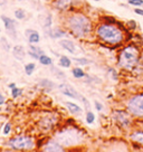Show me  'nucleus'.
<instances>
[{
	"mask_svg": "<svg viewBox=\"0 0 143 152\" xmlns=\"http://www.w3.org/2000/svg\"><path fill=\"white\" fill-rule=\"evenodd\" d=\"M58 88H59V91L63 93V95L68 96V97L74 99V100L82 101L83 95L80 94V93H78V92H77L73 86L69 85V84H67V83H62V84H59V85H58Z\"/></svg>",
	"mask_w": 143,
	"mask_h": 152,
	"instance_id": "1a4fd4ad",
	"label": "nucleus"
},
{
	"mask_svg": "<svg viewBox=\"0 0 143 152\" xmlns=\"http://www.w3.org/2000/svg\"><path fill=\"white\" fill-rule=\"evenodd\" d=\"M53 7L59 12H69L75 10L71 0H53Z\"/></svg>",
	"mask_w": 143,
	"mask_h": 152,
	"instance_id": "9b49d317",
	"label": "nucleus"
},
{
	"mask_svg": "<svg viewBox=\"0 0 143 152\" xmlns=\"http://www.w3.org/2000/svg\"><path fill=\"white\" fill-rule=\"evenodd\" d=\"M46 34L52 39H61V38L66 36L67 31L65 28H50L46 31Z\"/></svg>",
	"mask_w": 143,
	"mask_h": 152,
	"instance_id": "ddd939ff",
	"label": "nucleus"
},
{
	"mask_svg": "<svg viewBox=\"0 0 143 152\" xmlns=\"http://www.w3.org/2000/svg\"><path fill=\"white\" fill-rule=\"evenodd\" d=\"M29 50L36 53V54H38V55H43V54H45L43 49H42L40 47H38V46H36L35 44H30V46H29Z\"/></svg>",
	"mask_w": 143,
	"mask_h": 152,
	"instance_id": "c85d7f7f",
	"label": "nucleus"
},
{
	"mask_svg": "<svg viewBox=\"0 0 143 152\" xmlns=\"http://www.w3.org/2000/svg\"><path fill=\"white\" fill-rule=\"evenodd\" d=\"M107 71H109V73L112 74V78H113L114 81H116V80H117V77H119V76H117V72H116V69L113 68V67H111V68H109Z\"/></svg>",
	"mask_w": 143,
	"mask_h": 152,
	"instance_id": "72a5a7b5",
	"label": "nucleus"
},
{
	"mask_svg": "<svg viewBox=\"0 0 143 152\" xmlns=\"http://www.w3.org/2000/svg\"><path fill=\"white\" fill-rule=\"evenodd\" d=\"M8 147L16 151H29L36 147V143L33 137L29 135H16L10 138L8 141Z\"/></svg>",
	"mask_w": 143,
	"mask_h": 152,
	"instance_id": "39448f33",
	"label": "nucleus"
},
{
	"mask_svg": "<svg viewBox=\"0 0 143 152\" xmlns=\"http://www.w3.org/2000/svg\"><path fill=\"white\" fill-rule=\"evenodd\" d=\"M94 35L101 43L117 46L124 42V33L119 26L111 23H101L94 27Z\"/></svg>",
	"mask_w": 143,
	"mask_h": 152,
	"instance_id": "f03ea898",
	"label": "nucleus"
},
{
	"mask_svg": "<svg viewBox=\"0 0 143 152\" xmlns=\"http://www.w3.org/2000/svg\"><path fill=\"white\" fill-rule=\"evenodd\" d=\"M55 140H57L62 145L67 148L80 145L83 141V135L81 131H78L75 128H67L62 130L56 135Z\"/></svg>",
	"mask_w": 143,
	"mask_h": 152,
	"instance_id": "20e7f679",
	"label": "nucleus"
},
{
	"mask_svg": "<svg viewBox=\"0 0 143 152\" xmlns=\"http://www.w3.org/2000/svg\"><path fill=\"white\" fill-rule=\"evenodd\" d=\"M65 106L67 107V111L72 115H80V114L83 113V109L74 102H65Z\"/></svg>",
	"mask_w": 143,
	"mask_h": 152,
	"instance_id": "f3484780",
	"label": "nucleus"
},
{
	"mask_svg": "<svg viewBox=\"0 0 143 152\" xmlns=\"http://www.w3.org/2000/svg\"><path fill=\"white\" fill-rule=\"evenodd\" d=\"M141 58L140 48L135 44L125 45L117 56V66L124 71H132L138 66Z\"/></svg>",
	"mask_w": 143,
	"mask_h": 152,
	"instance_id": "7ed1b4c3",
	"label": "nucleus"
},
{
	"mask_svg": "<svg viewBox=\"0 0 143 152\" xmlns=\"http://www.w3.org/2000/svg\"><path fill=\"white\" fill-rule=\"evenodd\" d=\"M134 12L136 15H139V16H142L143 17V9L141 7H135V8H134Z\"/></svg>",
	"mask_w": 143,
	"mask_h": 152,
	"instance_id": "4c0bfd02",
	"label": "nucleus"
},
{
	"mask_svg": "<svg viewBox=\"0 0 143 152\" xmlns=\"http://www.w3.org/2000/svg\"><path fill=\"white\" fill-rule=\"evenodd\" d=\"M15 17L18 19V20H23L26 18V12L24 9H17L15 11Z\"/></svg>",
	"mask_w": 143,
	"mask_h": 152,
	"instance_id": "c756f323",
	"label": "nucleus"
},
{
	"mask_svg": "<svg viewBox=\"0 0 143 152\" xmlns=\"http://www.w3.org/2000/svg\"><path fill=\"white\" fill-rule=\"evenodd\" d=\"M27 54H28L31 58H34V59H37V61H38L39 56H40V55H38V54H36V53L31 52V50H28V52H27Z\"/></svg>",
	"mask_w": 143,
	"mask_h": 152,
	"instance_id": "e433bc0d",
	"label": "nucleus"
},
{
	"mask_svg": "<svg viewBox=\"0 0 143 152\" xmlns=\"http://www.w3.org/2000/svg\"><path fill=\"white\" fill-rule=\"evenodd\" d=\"M64 28L72 36L78 39H86L94 33V24L92 19L81 9L66 12L64 20Z\"/></svg>",
	"mask_w": 143,
	"mask_h": 152,
	"instance_id": "f257e3e1",
	"label": "nucleus"
},
{
	"mask_svg": "<svg viewBox=\"0 0 143 152\" xmlns=\"http://www.w3.org/2000/svg\"><path fill=\"white\" fill-rule=\"evenodd\" d=\"M39 86L45 88L46 91H52L55 88V83L48 78H43L39 81Z\"/></svg>",
	"mask_w": 143,
	"mask_h": 152,
	"instance_id": "6ab92c4d",
	"label": "nucleus"
},
{
	"mask_svg": "<svg viewBox=\"0 0 143 152\" xmlns=\"http://www.w3.org/2000/svg\"><path fill=\"white\" fill-rule=\"evenodd\" d=\"M8 86H9V88H14V87H16V84L15 83H10Z\"/></svg>",
	"mask_w": 143,
	"mask_h": 152,
	"instance_id": "ea45409f",
	"label": "nucleus"
},
{
	"mask_svg": "<svg viewBox=\"0 0 143 152\" xmlns=\"http://www.w3.org/2000/svg\"><path fill=\"white\" fill-rule=\"evenodd\" d=\"M5 103V96L0 93V105H2Z\"/></svg>",
	"mask_w": 143,
	"mask_h": 152,
	"instance_id": "58836bf2",
	"label": "nucleus"
},
{
	"mask_svg": "<svg viewBox=\"0 0 143 152\" xmlns=\"http://www.w3.org/2000/svg\"><path fill=\"white\" fill-rule=\"evenodd\" d=\"M73 61L78 63V64H81V65H87V64H90V61L87 58H85V57H74Z\"/></svg>",
	"mask_w": 143,
	"mask_h": 152,
	"instance_id": "7c9ffc66",
	"label": "nucleus"
},
{
	"mask_svg": "<svg viewBox=\"0 0 143 152\" xmlns=\"http://www.w3.org/2000/svg\"><path fill=\"white\" fill-rule=\"evenodd\" d=\"M128 26L130 27L131 30H135V28H136V23H135V20H129V21H128Z\"/></svg>",
	"mask_w": 143,
	"mask_h": 152,
	"instance_id": "f704fd0d",
	"label": "nucleus"
},
{
	"mask_svg": "<svg viewBox=\"0 0 143 152\" xmlns=\"http://www.w3.org/2000/svg\"><path fill=\"white\" fill-rule=\"evenodd\" d=\"M126 111L133 118L143 119V93L134 94L126 101Z\"/></svg>",
	"mask_w": 143,
	"mask_h": 152,
	"instance_id": "423d86ee",
	"label": "nucleus"
},
{
	"mask_svg": "<svg viewBox=\"0 0 143 152\" xmlns=\"http://www.w3.org/2000/svg\"><path fill=\"white\" fill-rule=\"evenodd\" d=\"M0 45H1V47L5 49L6 52H9L10 50V44H9V42L6 39L5 37H1L0 38Z\"/></svg>",
	"mask_w": 143,
	"mask_h": 152,
	"instance_id": "bb28decb",
	"label": "nucleus"
},
{
	"mask_svg": "<svg viewBox=\"0 0 143 152\" xmlns=\"http://www.w3.org/2000/svg\"><path fill=\"white\" fill-rule=\"evenodd\" d=\"M132 115L125 111V110H114L112 112V120L114 121V123L122 130L130 129L133 123Z\"/></svg>",
	"mask_w": 143,
	"mask_h": 152,
	"instance_id": "0eeeda50",
	"label": "nucleus"
},
{
	"mask_svg": "<svg viewBox=\"0 0 143 152\" xmlns=\"http://www.w3.org/2000/svg\"><path fill=\"white\" fill-rule=\"evenodd\" d=\"M57 118L55 116V115H47V116H45L43 119L40 120L38 122V126H39V130H42L44 132H48V131H52L54 130L55 128V125L57 123Z\"/></svg>",
	"mask_w": 143,
	"mask_h": 152,
	"instance_id": "6e6552de",
	"label": "nucleus"
},
{
	"mask_svg": "<svg viewBox=\"0 0 143 152\" xmlns=\"http://www.w3.org/2000/svg\"><path fill=\"white\" fill-rule=\"evenodd\" d=\"M10 132H11V124L8 122V123H6L5 125H4V128H2V134H4V135H8Z\"/></svg>",
	"mask_w": 143,
	"mask_h": 152,
	"instance_id": "473e14b6",
	"label": "nucleus"
},
{
	"mask_svg": "<svg viewBox=\"0 0 143 152\" xmlns=\"http://www.w3.org/2000/svg\"><path fill=\"white\" fill-rule=\"evenodd\" d=\"M50 71H52L53 74L56 76L57 78H59V80H65V78H66V74H65L64 72L61 71L59 68H57V67L50 65Z\"/></svg>",
	"mask_w": 143,
	"mask_h": 152,
	"instance_id": "5701e85b",
	"label": "nucleus"
},
{
	"mask_svg": "<svg viewBox=\"0 0 143 152\" xmlns=\"http://www.w3.org/2000/svg\"><path fill=\"white\" fill-rule=\"evenodd\" d=\"M42 150H43V151H46V152H63V151H66V149L64 148V145H62V144L58 142L57 140H55V139L48 140L46 143H44Z\"/></svg>",
	"mask_w": 143,
	"mask_h": 152,
	"instance_id": "9d476101",
	"label": "nucleus"
},
{
	"mask_svg": "<svg viewBox=\"0 0 143 152\" xmlns=\"http://www.w3.org/2000/svg\"><path fill=\"white\" fill-rule=\"evenodd\" d=\"M92 1H95V2H97V1H100V0H92Z\"/></svg>",
	"mask_w": 143,
	"mask_h": 152,
	"instance_id": "a19ab883",
	"label": "nucleus"
},
{
	"mask_svg": "<svg viewBox=\"0 0 143 152\" xmlns=\"http://www.w3.org/2000/svg\"><path fill=\"white\" fill-rule=\"evenodd\" d=\"M12 55H14V57L17 59V61H24L25 59V56H26V50H25V48L21 46V45H16V46H14V48H12Z\"/></svg>",
	"mask_w": 143,
	"mask_h": 152,
	"instance_id": "dca6fc26",
	"label": "nucleus"
},
{
	"mask_svg": "<svg viewBox=\"0 0 143 152\" xmlns=\"http://www.w3.org/2000/svg\"><path fill=\"white\" fill-rule=\"evenodd\" d=\"M25 35L28 39L29 44H38L40 42V35H39L38 31L34 30V29H26L25 31Z\"/></svg>",
	"mask_w": 143,
	"mask_h": 152,
	"instance_id": "2eb2a0df",
	"label": "nucleus"
},
{
	"mask_svg": "<svg viewBox=\"0 0 143 152\" xmlns=\"http://www.w3.org/2000/svg\"><path fill=\"white\" fill-rule=\"evenodd\" d=\"M94 106H95L96 111H98V112H101V111L103 110V105H102V103L98 102V101H95V102H94Z\"/></svg>",
	"mask_w": 143,
	"mask_h": 152,
	"instance_id": "c9c22d12",
	"label": "nucleus"
},
{
	"mask_svg": "<svg viewBox=\"0 0 143 152\" xmlns=\"http://www.w3.org/2000/svg\"><path fill=\"white\" fill-rule=\"evenodd\" d=\"M38 62L42 65H44V66H50V65H53V59L49 56H47L46 54H43V55L39 56Z\"/></svg>",
	"mask_w": 143,
	"mask_h": 152,
	"instance_id": "4be33fe9",
	"label": "nucleus"
},
{
	"mask_svg": "<svg viewBox=\"0 0 143 152\" xmlns=\"http://www.w3.org/2000/svg\"><path fill=\"white\" fill-rule=\"evenodd\" d=\"M95 121V114L90 111H86V123L87 124H93Z\"/></svg>",
	"mask_w": 143,
	"mask_h": 152,
	"instance_id": "393cba45",
	"label": "nucleus"
},
{
	"mask_svg": "<svg viewBox=\"0 0 143 152\" xmlns=\"http://www.w3.org/2000/svg\"><path fill=\"white\" fill-rule=\"evenodd\" d=\"M128 4L130 6H133L135 7H142L143 6V0H128Z\"/></svg>",
	"mask_w": 143,
	"mask_h": 152,
	"instance_id": "2f4dec72",
	"label": "nucleus"
},
{
	"mask_svg": "<svg viewBox=\"0 0 143 152\" xmlns=\"http://www.w3.org/2000/svg\"><path fill=\"white\" fill-rule=\"evenodd\" d=\"M130 139L131 141L134 143H138L140 145L143 147V131L142 130H136L130 134Z\"/></svg>",
	"mask_w": 143,
	"mask_h": 152,
	"instance_id": "a211bd4d",
	"label": "nucleus"
},
{
	"mask_svg": "<svg viewBox=\"0 0 143 152\" xmlns=\"http://www.w3.org/2000/svg\"><path fill=\"white\" fill-rule=\"evenodd\" d=\"M58 44L63 47V49H65L66 52L71 53V54H75L76 53V46H75V43L71 40V39H67V38H64V39H61Z\"/></svg>",
	"mask_w": 143,
	"mask_h": 152,
	"instance_id": "4468645a",
	"label": "nucleus"
},
{
	"mask_svg": "<svg viewBox=\"0 0 143 152\" xmlns=\"http://www.w3.org/2000/svg\"><path fill=\"white\" fill-rule=\"evenodd\" d=\"M23 95V88H18L17 86L14 87V88H11V96H12V99H17V97H19Z\"/></svg>",
	"mask_w": 143,
	"mask_h": 152,
	"instance_id": "cd10ccee",
	"label": "nucleus"
},
{
	"mask_svg": "<svg viewBox=\"0 0 143 152\" xmlns=\"http://www.w3.org/2000/svg\"><path fill=\"white\" fill-rule=\"evenodd\" d=\"M1 20H2V23L5 25V28L7 30V33L9 34L11 37L16 39L17 38V31H16V21H14L11 18L9 17H7V16H1Z\"/></svg>",
	"mask_w": 143,
	"mask_h": 152,
	"instance_id": "f8f14e48",
	"label": "nucleus"
},
{
	"mask_svg": "<svg viewBox=\"0 0 143 152\" xmlns=\"http://www.w3.org/2000/svg\"><path fill=\"white\" fill-rule=\"evenodd\" d=\"M35 69H36V64H34V63H28V64L25 65V73L28 76L33 75Z\"/></svg>",
	"mask_w": 143,
	"mask_h": 152,
	"instance_id": "b1692460",
	"label": "nucleus"
},
{
	"mask_svg": "<svg viewBox=\"0 0 143 152\" xmlns=\"http://www.w3.org/2000/svg\"><path fill=\"white\" fill-rule=\"evenodd\" d=\"M20 1H21V0H20Z\"/></svg>",
	"mask_w": 143,
	"mask_h": 152,
	"instance_id": "79ce46f5",
	"label": "nucleus"
},
{
	"mask_svg": "<svg viewBox=\"0 0 143 152\" xmlns=\"http://www.w3.org/2000/svg\"><path fill=\"white\" fill-rule=\"evenodd\" d=\"M72 75H73L74 78H76V80H81V78H84V77H85L86 74L81 67H74V68L72 69Z\"/></svg>",
	"mask_w": 143,
	"mask_h": 152,
	"instance_id": "aec40b11",
	"label": "nucleus"
},
{
	"mask_svg": "<svg viewBox=\"0 0 143 152\" xmlns=\"http://www.w3.org/2000/svg\"><path fill=\"white\" fill-rule=\"evenodd\" d=\"M59 66L61 67H64V68H69L72 65V59L69 57L65 56V55H62V56L59 57Z\"/></svg>",
	"mask_w": 143,
	"mask_h": 152,
	"instance_id": "412c9836",
	"label": "nucleus"
},
{
	"mask_svg": "<svg viewBox=\"0 0 143 152\" xmlns=\"http://www.w3.org/2000/svg\"><path fill=\"white\" fill-rule=\"evenodd\" d=\"M0 31H1V30H0Z\"/></svg>",
	"mask_w": 143,
	"mask_h": 152,
	"instance_id": "37998d69",
	"label": "nucleus"
},
{
	"mask_svg": "<svg viewBox=\"0 0 143 152\" xmlns=\"http://www.w3.org/2000/svg\"><path fill=\"white\" fill-rule=\"evenodd\" d=\"M72 5H73V8L75 10H78L82 8V6L85 4V0H71Z\"/></svg>",
	"mask_w": 143,
	"mask_h": 152,
	"instance_id": "a878e982",
	"label": "nucleus"
}]
</instances>
